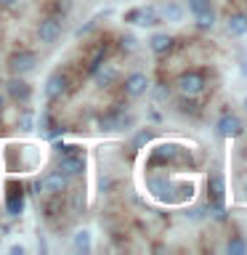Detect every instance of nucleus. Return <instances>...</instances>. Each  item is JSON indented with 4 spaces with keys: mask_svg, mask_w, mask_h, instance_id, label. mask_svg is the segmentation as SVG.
<instances>
[{
    "mask_svg": "<svg viewBox=\"0 0 247 255\" xmlns=\"http://www.w3.org/2000/svg\"><path fill=\"white\" fill-rule=\"evenodd\" d=\"M19 130H32V112L24 107L21 109V117H19Z\"/></svg>",
    "mask_w": 247,
    "mask_h": 255,
    "instance_id": "4be33fe9",
    "label": "nucleus"
},
{
    "mask_svg": "<svg viewBox=\"0 0 247 255\" xmlns=\"http://www.w3.org/2000/svg\"><path fill=\"white\" fill-rule=\"evenodd\" d=\"M125 21L127 24H138V27H154V24L162 21V16L154 5H138V8H130L125 13Z\"/></svg>",
    "mask_w": 247,
    "mask_h": 255,
    "instance_id": "9d476101",
    "label": "nucleus"
},
{
    "mask_svg": "<svg viewBox=\"0 0 247 255\" xmlns=\"http://www.w3.org/2000/svg\"><path fill=\"white\" fill-rule=\"evenodd\" d=\"M159 16H162V21H173V24H178L181 19H183V8L178 5V3H167L162 11H159Z\"/></svg>",
    "mask_w": 247,
    "mask_h": 255,
    "instance_id": "dca6fc26",
    "label": "nucleus"
},
{
    "mask_svg": "<svg viewBox=\"0 0 247 255\" xmlns=\"http://www.w3.org/2000/svg\"><path fill=\"white\" fill-rule=\"evenodd\" d=\"M210 5V0H189V13L194 16V13H199L202 8H207Z\"/></svg>",
    "mask_w": 247,
    "mask_h": 255,
    "instance_id": "5701e85b",
    "label": "nucleus"
},
{
    "mask_svg": "<svg viewBox=\"0 0 247 255\" xmlns=\"http://www.w3.org/2000/svg\"><path fill=\"white\" fill-rule=\"evenodd\" d=\"M96 24H99V19H88L85 27H80V29H77V37H85L91 29H96Z\"/></svg>",
    "mask_w": 247,
    "mask_h": 255,
    "instance_id": "393cba45",
    "label": "nucleus"
},
{
    "mask_svg": "<svg viewBox=\"0 0 247 255\" xmlns=\"http://www.w3.org/2000/svg\"><path fill=\"white\" fill-rule=\"evenodd\" d=\"M24 0H0V8H5V11H13V8H19Z\"/></svg>",
    "mask_w": 247,
    "mask_h": 255,
    "instance_id": "a878e982",
    "label": "nucleus"
},
{
    "mask_svg": "<svg viewBox=\"0 0 247 255\" xmlns=\"http://www.w3.org/2000/svg\"><path fill=\"white\" fill-rule=\"evenodd\" d=\"M135 43H138V40H135L133 35H123V37H120V48H123V51H133Z\"/></svg>",
    "mask_w": 247,
    "mask_h": 255,
    "instance_id": "b1692460",
    "label": "nucleus"
},
{
    "mask_svg": "<svg viewBox=\"0 0 247 255\" xmlns=\"http://www.w3.org/2000/svg\"><path fill=\"white\" fill-rule=\"evenodd\" d=\"M151 138H154V133H151V130H138V133L133 135V146H135V149H141L143 143H149Z\"/></svg>",
    "mask_w": 247,
    "mask_h": 255,
    "instance_id": "412c9836",
    "label": "nucleus"
},
{
    "mask_svg": "<svg viewBox=\"0 0 247 255\" xmlns=\"http://www.w3.org/2000/svg\"><path fill=\"white\" fill-rule=\"evenodd\" d=\"M37 189L43 191L45 197H61L64 191L69 189V175H64L61 170H51L43 175V181L37 183Z\"/></svg>",
    "mask_w": 247,
    "mask_h": 255,
    "instance_id": "0eeeda50",
    "label": "nucleus"
},
{
    "mask_svg": "<svg viewBox=\"0 0 247 255\" xmlns=\"http://www.w3.org/2000/svg\"><path fill=\"white\" fill-rule=\"evenodd\" d=\"M37 67V53L29 51V48H21V51H13L8 56V72L11 75H29L32 69Z\"/></svg>",
    "mask_w": 247,
    "mask_h": 255,
    "instance_id": "423d86ee",
    "label": "nucleus"
},
{
    "mask_svg": "<svg viewBox=\"0 0 247 255\" xmlns=\"http://www.w3.org/2000/svg\"><path fill=\"white\" fill-rule=\"evenodd\" d=\"M173 48H175V37L167 35V32H154V35L149 37V51L154 56H165V53H170Z\"/></svg>",
    "mask_w": 247,
    "mask_h": 255,
    "instance_id": "f8f14e48",
    "label": "nucleus"
},
{
    "mask_svg": "<svg viewBox=\"0 0 247 255\" xmlns=\"http://www.w3.org/2000/svg\"><path fill=\"white\" fill-rule=\"evenodd\" d=\"M64 35V19L59 13H48L37 24V43L43 45H56Z\"/></svg>",
    "mask_w": 247,
    "mask_h": 255,
    "instance_id": "f03ea898",
    "label": "nucleus"
},
{
    "mask_svg": "<svg viewBox=\"0 0 247 255\" xmlns=\"http://www.w3.org/2000/svg\"><path fill=\"white\" fill-rule=\"evenodd\" d=\"M69 88H72V77H69V72L64 69V67H59V69H53L51 75H48L43 93H45V99L53 104V101H59L61 96H67Z\"/></svg>",
    "mask_w": 247,
    "mask_h": 255,
    "instance_id": "7ed1b4c3",
    "label": "nucleus"
},
{
    "mask_svg": "<svg viewBox=\"0 0 247 255\" xmlns=\"http://www.w3.org/2000/svg\"><path fill=\"white\" fill-rule=\"evenodd\" d=\"M239 191H242V199H247V175L242 178V183H239Z\"/></svg>",
    "mask_w": 247,
    "mask_h": 255,
    "instance_id": "cd10ccee",
    "label": "nucleus"
},
{
    "mask_svg": "<svg viewBox=\"0 0 247 255\" xmlns=\"http://www.w3.org/2000/svg\"><path fill=\"white\" fill-rule=\"evenodd\" d=\"M242 109L247 112V96H245V99H242Z\"/></svg>",
    "mask_w": 247,
    "mask_h": 255,
    "instance_id": "7c9ffc66",
    "label": "nucleus"
},
{
    "mask_svg": "<svg viewBox=\"0 0 247 255\" xmlns=\"http://www.w3.org/2000/svg\"><path fill=\"white\" fill-rule=\"evenodd\" d=\"M59 170L64 175H83L85 173V154L80 151V146H72L69 151L59 154Z\"/></svg>",
    "mask_w": 247,
    "mask_h": 255,
    "instance_id": "1a4fd4ad",
    "label": "nucleus"
},
{
    "mask_svg": "<svg viewBox=\"0 0 247 255\" xmlns=\"http://www.w3.org/2000/svg\"><path fill=\"white\" fill-rule=\"evenodd\" d=\"M149 120H151V123H159V112L151 109V112H149Z\"/></svg>",
    "mask_w": 247,
    "mask_h": 255,
    "instance_id": "c85d7f7f",
    "label": "nucleus"
},
{
    "mask_svg": "<svg viewBox=\"0 0 247 255\" xmlns=\"http://www.w3.org/2000/svg\"><path fill=\"white\" fill-rule=\"evenodd\" d=\"M210 199H213V205H221L223 202V178H221L218 173L210 175Z\"/></svg>",
    "mask_w": 247,
    "mask_h": 255,
    "instance_id": "f3484780",
    "label": "nucleus"
},
{
    "mask_svg": "<svg viewBox=\"0 0 247 255\" xmlns=\"http://www.w3.org/2000/svg\"><path fill=\"white\" fill-rule=\"evenodd\" d=\"M69 149H72L69 143H61V141H59V143H53V151H56V154H64V151H69Z\"/></svg>",
    "mask_w": 247,
    "mask_h": 255,
    "instance_id": "bb28decb",
    "label": "nucleus"
},
{
    "mask_svg": "<svg viewBox=\"0 0 247 255\" xmlns=\"http://www.w3.org/2000/svg\"><path fill=\"white\" fill-rule=\"evenodd\" d=\"M215 8L213 5H207V8H202L199 13H194V24H197V29H202V32H210L213 27H215Z\"/></svg>",
    "mask_w": 247,
    "mask_h": 255,
    "instance_id": "4468645a",
    "label": "nucleus"
},
{
    "mask_svg": "<svg viewBox=\"0 0 247 255\" xmlns=\"http://www.w3.org/2000/svg\"><path fill=\"white\" fill-rule=\"evenodd\" d=\"M72 250H77V253H88L91 250V231H77L75 237H72Z\"/></svg>",
    "mask_w": 247,
    "mask_h": 255,
    "instance_id": "6ab92c4d",
    "label": "nucleus"
},
{
    "mask_svg": "<svg viewBox=\"0 0 247 255\" xmlns=\"http://www.w3.org/2000/svg\"><path fill=\"white\" fill-rule=\"evenodd\" d=\"M215 133H218L221 138H239V135L245 133L242 117L234 115V112H223L218 117V123H215Z\"/></svg>",
    "mask_w": 247,
    "mask_h": 255,
    "instance_id": "6e6552de",
    "label": "nucleus"
},
{
    "mask_svg": "<svg viewBox=\"0 0 247 255\" xmlns=\"http://www.w3.org/2000/svg\"><path fill=\"white\" fill-rule=\"evenodd\" d=\"M226 253H231V255H247V239L242 234H234L226 242Z\"/></svg>",
    "mask_w": 247,
    "mask_h": 255,
    "instance_id": "a211bd4d",
    "label": "nucleus"
},
{
    "mask_svg": "<svg viewBox=\"0 0 247 255\" xmlns=\"http://www.w3.org/2000/svg\"><path fill=\"white\" fill-rule=\"evenodd\" d=\"M3 109H5V96H0V115H3Z\"/></svg>",
    "mask_w": 247,
    "mask_h": 255,
    "instance_id": "c756f323",
    "label": "nucleus"
},
{
    "mask_svg": "<svg viewBox=\"0 0 247 255\" xmlns=\"http://www.w3.org/2000/svg\"><path fill=\"white\" fill-rule=\"evenodd\" d=\"M229 37H245L247 35V11H231L223 21Z\"/></svg>",
    "mask_w": 247,
    "mask_h": 255,
    "instance_id": "9b49d317",
    "label": "nucleus"
},
{
    "mask_svg": "<svg viewBox=\"0 0 247 255\" xmlns=\"http://www.w3.org/2000/svg\"><path fill=\"white\" fill-rule=\"evenodd\" d=\"M107 53H109V45H107V43H101L99 48H96V53L91 56V61H88V67H85L88 77H93V75H96V69H99L101 64L107 61Z\"/></svg>",
    "mask_w": 247,
    "mask_h": 255,
    "instance_id": "2eb2a0df",
    "label": "nucleus"
},
{
    "mask_svg": "<svg viewBox=\"0 0 247 255\" xmlns=\"http://www.w3.org/2000/svg\"><path fill=\"white\" fill-rule=\"evenodd\" d=\"M93 80H96V85L101 88V91H107V88L112 85V83H117V69L112 67L109 61H104L99 69H96V75H93Z\"/></svg>",
    "mask_w": 247,
    "mask_h": 255,
    "instance_id": "ddd939ff",
    "label": "nucleus"
},
{
    "mask_svg": "<svg viewBox=\"0 0 247 255\" xmlns=\"http://www.w3.org/2000/svg\"><path fill=\"white\" fill-rule=\"evenodd\" d=\"M175 91L178 96H191V99H199L205 91H207V77L205 72L199 69H186L175 77Z\"/></svg>",
    "mask_w": 247,
    "mask_h": 255,
    "instance_id": "f257e3e1",
    "label": "nucleus"
},
{
    "mask_svg": "<svg viewBox=\"0 0 247 255\" xmlns=\"http://www.w3.org/2000/svg\"><path fill=\"white\" fill-rule=\"evenodd\" d=\"M151 91V80L143 75V72H130V75H125L123 80V93H125V99H143Z\"/></svg>",
    "mask_w": 247,
    "mask_h": 255,
    "instance_id": "39448f33",
    "label": "nucleus"
},
{
    "mask_svg": "<svg viewBox=\"0 0 247 255\" xmlns=\"http://www.w3.org/2000/svg\"><path fill=\"white\" fill-rule=\"evenodd\" d=\"M3 88H5L8 99H11L13 104H19V107H24V104L32 101V85H29V80H24L21 75H11L3 83Z\"/></svg>",
    "mask_w": 247,
    "mask_h": 255,
    "instance_id": "20e7f679",
    "label": "nucleus"
},
{
    "mask_svg": "<svg viewBox=\"0 0 247 255\" xmlns=\"http://www.w3.org/2000/svg\"><path fill=\"white\" fill-rule=\"evenodd\" d=\"M21 210H24V197L21 194H8L5 197V213L8 215H21Z\"/></svg>",
    "mask_w": 247,
    "mask_h": 255,
    "instance_id": "aec40b11",
    "label": "nucleus"
}]
</instances>
